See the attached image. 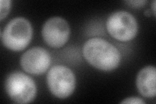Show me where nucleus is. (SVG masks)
<instances>
[{
	"mask_svg": "<svg viewBox=\"0 0 156 104\" xmlns=\"http://www.w3.org/2000/svg\"><path fill=\"white\" fill-rule=\"evenodd\" d=\"M106 27L112 37L122 42L132 40L138 32L136 20L132 14L124 11L111 14L107 20Z\"/></svg>",
	"mask_w": 156,
	"mask_h": 104,
	"instance_id": "5",
	"label": "nucleus"
},
{
	"mask_svg": "<svg viewBox=\"0 0 156 104\" xmlns=\"http://www.w3.org/2000/svg\"><path fill=\"white\" fill-rule=\"evenodd\" d=\"M126 3H128L129 6L135 7V8H139L143 7L144 5L147 3V1L145 0H133V1H126Z\"/></svg>",
	"mask_w": 156,
	"mask_h": 104,
	"instance_id": "11",
	"label": "nucleus"
},
{
	"mask_svg": "<svg viewBox=\"0 0 156 104\" xmlns=\"http://www.w3.org/2000/svg\"><path fill=\"white\" fill-rule=\"evenodd\" d=\"M120 103L124 104H144L145 102L142 100V99L138 97H129L127 98L121 102Z\"/></svg>",
	"mask_w": 156,
	"mask_h": 104,
	"instance_id": "10",
	"label": "nucleus"
},
{
	"mask_svg": "<svg viewBox=\"0 0 156 104\" xmlns=\"http://www.w3.org/2000/svg\"><path fill=\"white\" fill-rule=\"evenodd\" d=\"M153 11H154V14L155 15V1H154L153 2Z\"/></svg>",
	"mask_w": 156,
	"mask_h": 104,
	"instance_id": "12",
	"label": "nucleus"
},
{
	"mask_svg": "<svg viewBox=\"0 0 156 104\" xmlns=\"http://www.w3.org/2000/svg\"><path fill=\"white\" fill-rule=\"evenodd\" d=\"M12 2L10 0H1V9H0V20H3L5 18L10 12Z\"/></svg>",
	"mask_w": 156,
	"mask_h": 104,
	"instance_id": "9",
	"label": "nucleus"
},
{
	"mask_svg": "<svg viewBox=\"0 0 156 104\" xmlns=\"http://www.w3.org/2000/svg\"><path fill=\"white\" fill-rule=\"evenodd\" d=\"M83 55L90 65L102 71L115 70L121 60L119 49L101 38L89 39L83 47Z\"/></svg>",
	"mask_w": 156,
	"mask_h": 104,
	"instance_id": "1",
	"label": "nucleus"
},
{
	"mask_svg": "<svg viewBox=\"0 0 156 104\" xmlns=\"http://www.w3.org/2000/svg\"><path fill=\"white\" fill-rule=\"evenodd\" d=\"M51 64L49 52L41 47H33L24 53L20 58L23 70L32 75L45 73Z\"/></svg>",
	"mask_w": 156,
	"mask_h": 104,
	"instance_id": "7",
	"label": "nucleus"
},
{
	"mask_svg": "<svg viewBox=\"0 0 156 104\" xmlns=\"http://www.w3.org/2000/svg\"><path fill=\"white\" fill-rule=\"evenodd\" d=\"M5 91L9 97L17 103L32 102L37 95V86L33 79L22 72L15 71L7 76Z\"/></svg>",
	"mask_w": 156,
	"mask_h": 104,
	"instance_id": "3",
	"label": "nucleus"
},
{
	"mask_svg": "<svg viewBox=\"0 0 156 104\" xmlns=\"http://www.w3.org/2000/svg\"><path fill=\"white\" fill-rule=\"evenodd\" d=\"M47 83L53 96L65 99L74 92L76 79L74 73L70 68L63 65H55L48 72Z\"/></svg>",
	"mask_w": 156,
	"mask_h": 104,
	"instance_id": "4",
	"label": "nucleus"
},
{
	"mask_svg": "<svg viewBox=\"0 0 156 104\" xmlns=\"http://www.w3.org/2000/svg\"><path fill=\"white\" fill-rule=\"evenodd\" d=\"M33 37V27L28 20L23 17L12 19L2 33L3 45L14 52L23 50L30 43Z\"/></svg>",
	"mask_w": 156,
	"mask_h": 104,
	"instance_id": "2",
	"label": "nucleus"
},
{
	"mask_svg": "<svg viewBox=\"0 0 156 104\" xmlns=\"http://www.w3.org/2000/svg\"><path fill=\"white\" fill-rule=\"evenodd\" d=\"M70 34L69 24L64 18H50L43 25L42 35L47 45L53 48L62 47L68 42Z\"/></svg>",
	"mask_w": 156,
	"mask_h": 104,
	"instance_id": "6",
	"label": "nucleus"
},
{
	"mask_svg": "<svg viewBox=\"0 0 156 104\" xmlns=\"http://www.w3.org/2000/svg\"><path fill=\"white\" fill-rule=\"evenodd\" d=\"M156 69L154 66H147L137 74L136 85L139 93L145 98H154L156 95Z\"/></svg>",
	"mask_w": 156,
	"mask_h": 104,
	"instance_id": "8",
	"label": "nucleus"
}]
</instances>
